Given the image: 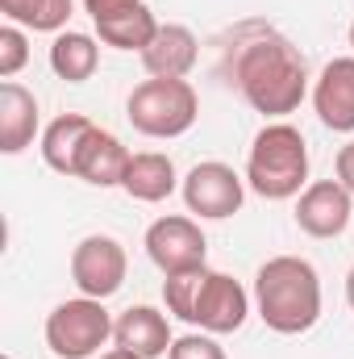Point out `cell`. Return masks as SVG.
Wrapping results in <instances>:
<instances>
[{
    "instance_id": "6da1fadb",
    "label": "cell",
    "mask_w": 354,
    "mask_h": 359,
    "mask_svg": "<svg viewBox=\"0 0 354 359\" xmlns=\"http://www.w3.org/2000/svg\"><path fill=\"white\" fill-rule=\"evenodd\" d=\"M234 80H238V92L246 96V104L255 113H263L271 121H283L288 113L300 109V100L309 92V67H304V55L288 38L259 34L238 50Z\"/></svg>"
},
{
    "instance_id": "7a4b0ae2",
    "label": "cell",
    "mask_w": 354,
    "mask_h": 359,
    "mask_svg": "<svg viewBox=\"0 0 354 359\" xmlns=\"http://www.w3.org/2000/svg\"><path fill=\"white\" fill-rule=\"evenodd\" d=\"M255 309L275 334H309L321 318V280L300 255H275L255 276Z\"/></svg>"
},
{
    "instance_id": "3957f363",
    "label": "cell",
    "mask_w": 354,
    "mask_h": 359,
    "mask_svg": "<svg viewBox=\"0 0 354 359\" xmlns=\"http://www.w3.org/2000/svg\"><path fill=\"white\" fill-rule=\"evenodd\" d=\"M309 142L292 121H267L246 155V184L263 201H292L309 184Z\"/></svg>"
},
{
    "instance_id": "277c9868",
    "label": "cell",
    "mask_w": 354,
    "mask_h": 359,
    "mask_svg": "<svg viewBox=\"0 0 354 359\" xmlns=\"http://www.w3.org/2000/svg\"><path fill=\"white\" fill-rule=\"evenodd\" d=\"M125 117L146 138H179L200 117V96L187 80H142L125 100Z\"/></svg>"
},
{
    "instance_id": "5b68a950",
    "label": "cell",
    "mask_w": 354,
    "mask_h": 359,
    "mask_svg": "<svg viewBox=\"0 0 354 359\" xmlns=\"http://www.w3.org/2000/svg\"><path fill=\"white\" fill-rule=\"evenodd\" d=\"M113 313L96 297H71L46 318V347L55 359H92L113 339Z\"/></svg>"
},
{
    "instance_id": "8992f818",
    "label": "cell",
    "mask_w": 354,
    "mask_h": 359,
    "mask_svg": "<svg viewBox=\"0 0 354 359\" xmlns=\"http://www.w3.org/2000/svg\"><path fill=\"white\" fill-rule=\"evenodd\" d=\"M179 192H183L187 213L208 217V222H221V217H234L242 209V201H246V176H238L229 163L208 159V163H196L183 176Z\"/></svg>"
},
{
    "instance_id": "52a82bcc",
    "label": "cell",
    "mask_w": 354,
    "mask_h": 359,
    "mask_svg": "<svg viewBox=\"0 0 354 359\" xmlns=\"http://www.w3.org/2000/svg\"><path fill=\"white\" fill-rule=\"evenodd\" d=\"M125 271H129V255L117 238L108 234H88L76 243L71 251V280L80 288V297H96V301H108L113 292H121L125 284Z\"/></svg>"
},
{
    "instance_id": "ba28073f",
    "label": "cell",
    "mask_w": 354,
    "mask_h": 359,
    "mask_svg": "<svg viewBox=\"0 0 354 359\" xmlns=\"http://www.w3.org/2000/svg\"><path fill=\"white\" fill-rule=\"evenodd\" d=\"M246 313H250V292L234 276L204 268L187 326H200L204 334H234V330H242Z\"/></svg>"
},
{
    "instance_id": "9c48e42d",
    "label": "cell",
    "mask_w": 354,
    "mask_h": 359,
    "mask_svg": "<svg viewBox=\"0 0 354 359\" xmlns=\"http://www.w3.org/2000/svg\"><path fill=\"white\" fill-rule=\"evenodd\" d=\"M146 255H150V264L163 276L192 271V268H204L208 238H204V230H200L196 217L171 213V217L150 222V230H146Z\"/></svg>"
},
{
    "instance_id": "30bf717a",
    "label": "cell",
    "mask_w": 354,
    "mask_h": 359,
    "mask_svg": "<svg viewBox=\"0 0 354 359\" xmlns=\"http://www.w3.org/2000/svg\"><path fill=\"white\" fill-rule=\"evenodd\" d=\"M354 222V192L342 180H313L296 201V226L309 238H338Z\"/></svg>"
},
{
    "instance_id": "8fae6325",
    "label": "cell",
    "mask_w": 354,
    "mask_h": 359,
    "mask_svg": "<svg viewBox=\"0 0 354 359\" xmlns=\"http://www.w3.org/2000/svg\"><path fill=\"white\" fill-rule=\"evenodd\" d=\"M313 109L325 130L334 134H354V55L330 59L317 76L313 88Z\"/></svg>"
},
{
    "instance_id": "7c38bea8",
    "label": "cell",
    "mask_w": 354,
    "mask_h": 359,
    "mask_svg": "<svg viewBox=\"0 0 354 359\" xmlns=\"http://www.w3.org/2000/svg\"><path fill=\"white\" fill-rule=\"evenodd\" d=\"M113 343L125 347V351H134V355H142V359H159L171 351L176 339H171L167 313H159L155 305H129L113 322Z\"/></svg>"
},
{
    "instance_id": "4fadbf2b",
    "label": "cell",
    "mask_w": 354,
    "mask_h": 359,
    "mask_svg": "<svg viewBox=\"0 0 354 359\" xmlns=\"http://www.w3.org/2000/svg\"><path fill=\"white\" fill-rule=\"evenodd\" d=\"M200 59V42L187 25H159L155 42L142 50V67L150 80H187Z\"/></svg>"
},
{
    "instance_id": "5bb4252c",
    "label": "cell",
    "mask_w": 354,
    "mask_h": 359,
    "mask_svg": "<svg viewBox=\"0 0 354 359\" xmlns=\"http://www.w3.org/2000/svg\"><path fill=\"white\" fill-rule=\"evenodd\" d=\"M129 159H134V155L121 147V138L96 126L88 134V142H84V151H80L76 180L96 184V188H121V180L129 172Z\"/></svg>"
},
{
    "instance_id": "9a60e30c",
    "label": "cell",
    "mask_w": 354,
    "mask_h": 359,
    "mask_svg": "<svg viewBox=\"0 0 354 359\" xmlns=\"http://www.w3.org/2000/svg\"><path fill=\"white\" fill-rule=\"evenodd\" d=\"M38 134V96L17 84L4 80L0 84V151L4 155H21Z\"/></svg>"
},
{
    "instance_id": "2e32d148",
    "label": "cell",
    "mask_w": 354,
    "mask_h": 359,
    "mask_svg": "<svg viewBox=\"0 0 354 359\" xmlns=\"http://www.w3.org/2000/svg\"><path fill=\"white\" fill-rule=\"evenodd\" d=\"M96 130V121L84 113H63L55 117L46 130H42V159L50 172L59 176H76V163H80V151L88 142V134Z\"/></svg>"
},
{
    "instance_id": "e0dca14e",
    "label": "cell",
    "mask_w": 354,
    "mask_h": 359,
    "mask_svg": "<svg viewBox=\"0 0 354 359\" xmlns=\"http://www.w3.org/2000/svg\"><path fill=\"white\" fill-rule=\"evenodd\" d=\"M121 188H125L134 201H142V205L167 201V196L179 188L171 155H163V151H142V155H134V159H129V172H125V180H121Z\"/></svg>"
},
{
    "instance_id": "ac0fdd59",
    "label": "cell",
    "mask_w": 354,
    "mask_h": 359,
    "mask_svg": "<svg viewBox=\"0 0 354 359\" xmlns=\"http://www.w3.org/2000/svg\"><path fill=\"white\" fill-rule=\"evenodd\" d=\"M96 67H100V46H96L92 34H80V29L55 34V42H50V72L59 80L84 84V80L96 76Z\"/></svg>"
},
{
    "instance_id": "d6986e66",
    "label": "cell",
    "mask_w": 354,
    "mask_h": 359,
    "mask_svg": "<svg viewBox=\"0 0 354 359\" xmlns=\"http://www.w3.org/2000/svg\"><path fill=\"white\" fill-rule=\"evenodd\" d=\"M71 0H0V13L34 34H63L71 21Z\"/></svg>"
},
{
    "instance_id": "ffe728a7",
    "label": "cell",
    "mask_w": 354,
    "mask_h": 359,
    "mask_svg": "<svg viewBox=\"0 0 354 359\" xmlns=\"http://www.w3.org/2000/svg\"><path fill=\"white\" fill-rule=\"evenodd\" d=\"M200 276H204V268L176 271V276H167V280H163V305H167V313H176L179 322H187V318H192V301H196Z\"/></svg>"
},
{
    "instance_id": "44dd1931",
    "label": "cell",
    "mask_w": 354,
    "mask_h": 359,
    "mask_svg": "<svg viewBox=\"0 0 354 359\" xmlns=\"http://www.w3.org/2000/svg\"><path fill=\"white\" fill-rule=\"evenodd\" d=\"M25 63H29V38H25L21 25L8 21L0 29V80H13Z\"/></svg>"
},
{
    "instance_id": "7402d4cb",
    "label": "cell",
    "mask_w": 354,
    "mask_h": 359,
    "mask_svg": "<svg viewBox=\"0 0 354 359\" xmlns=\"http://www.w3.org/2000/svg\"><path fill=\"white\" fill-rule=\"evenodd\" d=\"M167 359H225V351H221V343L213 339V334H183V339H176L171 343V351H167Z\"/></svg>"
},
{
    "instance_id": "603a6c76",
    "label": "cell",
    "mask_w": 354,
    "mask_h": 359,
    "mask_svg": "<svg viewBox=\"0 0 354 359\" xmlns=\"http://www.w3.org/2000/svg\"><path fill=\"white\" fill-rule=\"evenodd\" d=\"M138 4H146V0H84V13L92 17V25H104V21L125 17V13L138 8Z\"/></svg>"
},
{
    "instance_id": "cb8c5ba5",
    "label": "cell",
    "mask_w": 354,
    "mask_h": 359,
    "mask_svg": "<svg viewBox=\"0 0 354 359\" xmlns=\"http://www.w3.org/2000/svg\"><path fill=\"white\" fill-rule=\"evenodd\" d=\"M338 180H342V188L354 192V142H346V147L338 151Z\"/></svg>"
},
{
    "instance_id": "d4e9b609",
    "label": "cell",
    "mask_w": 354,
    "mask_h": 359,
    "mask_svg": "<svg viewBox=\"0 0 354 359\" xmlns=\"http://www.w3.org/2000/svg\"><path fill=\"white\" fill-rule=\"evenodd\" d=\"M100 359H142V355H134V351H125V347H113V351H104Z\"/></svg>"
},
{
    "instance_id": "484cf974",
    "label": "cell",
    "mask_w": 354,
    "mask_h": 359,
    "mask_svg": "<svg viewBox=\"0 0 354 359\" xmlns=\"http://www.w3.org/2000/svg\"><path fill=\"white\" fill-rule=\"evenodd\" d=\"M346 301H351V309H354V268H351V276H346Z\"/></svg>"
},
{
    "instance_id": "4316f807",
    "label": "cell",
    "mask_w": 354,
    "mask_h": 359,
    "mask_svg": "<svg viewBox=\"0 0 354 359\" xmlns=\"http://www.w3.org/2000/svg\"><path fill=\"white\" fill-rule=\"evenodd\" d=\"M351 46H354V21H351Z\"/></svg>"
},
{
    "instance_id": "83f0119b",
    "label": "cell",
    "mask_w": 354,
    "mask_h": 359,
    "mask_svg": "<svg viewBox=\"0 0 354 359\" xmlns=\"http://www.w3.org/2000/svg\"><path fill=\"white\" fill-rule=\"evenodd\" d=\"M4 359H13V355H4Z\"/></svg>"
}]
</instances>
